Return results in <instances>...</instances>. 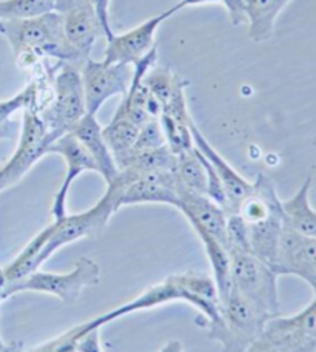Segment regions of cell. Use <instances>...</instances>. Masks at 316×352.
Returning <instances> with one entry per match:
<instances>
[{
	"label": "cell",
	"mask_w": 316,
	"mask_h": 352,
	"mask_svg": "<svg viewBox=\"0 0 316 352\" xmlns=\"http://www.w3.org/2000/svg\"><path fill=\"white\" fill-rule=\"evenodd\" d=\"M49 153L62 156L67 166L65 176H63L59 190L54 195L52 206L53 219H60L67 217V199L74 179L84 172H98V166L91 155L87 152V148L71 133H67L56 140L48 148L47 155Z\"/></svg>",
	"instance_id": "15"
},
{
	"label": "cell",
	"mask_w": 316,
	"mask_h": 352,
	"mask_svg": "<svg viewBox=\"0 0 316 352\" xmlns=\"http://www.w3.org/2000/svg\"><path fill=\"white\" fill-rule=\"evenodd\" d=\"M166 144L167 141H166V136H163L159 119H155V121H150L145 125H142L141 130H139V136L135 146V155L145 152V150H153L157 147H162L166 146Z\"/></svg>",
	"instance_id": "28"
},
{
	"label": "cell",
	"mask_w": 316,
	"mask_h": 352,
	"mask_svg": "<svg viewBox=\"0 0 316 352\" xmlns=\"http://www.w3.org/2000/svg\"><path fill=\"white\" fill-rule=\"evenodd\" d=\"M172 301H185L202 312L205 322H216L219 318V297L214 280L207 274L188 270L184 274L168 275L161 283L150 286L139 297L126 301L122 306L110 312H105L93 320L82 323V334L91 329H100L115 320L128 316L133 312L148 311L156 306H162Z\"/></svg>",
	"instance_id": "2"
},
{
	"label": "cell",
	"mask_w": 316,
	"mask_h": 352,
	"mask_svg": "<svg viewBox=\"0 0 316 352\" xmlns=\"http://www.w3.org/2000/svg\"><path fill=\"white\" fill-rule=\"evenodd\" d=\"M2 25V36L10 42L19 67H33L41 59L84 64L80 54L67 41L62 17L56 11L22 21H3Z\"/></svg>",
	"instance_id": "3"
},
{
	"label": "cell",
	"mask_w": 316,
	"mask_h": 352,
	"mask_svg": "<svg viewBox=\"0 0 316 352\" xmlns=\"http://www.w3.org/2000/svg\"><path fill=\"white\" fill-rule=\"evenodd\" d=\"M144 84L148 88V91L159 100L162 107L173 98V94L179 88H187L188 85L185 79L162 67H151L145 74Z\"/></svg>",
	"instance_id": "23"
},
{
	"label": "cell",
	"mask_w": 316,
	"mask_h": 352,
	"mask_svg": "<svg viewBox=\"0 0 316 352\" xmlns=\"http://www.w3.org/2000/svg\"><path fill=\"white\" fill-rule=\"evenodd\" d=\"M176 156L178 160H176L174 176L178 187L207 197V170L198 150L193 147L190 152Z\"/></svg>",
	"instance_id": "22"
},
{
	"label": "cell",
	"mask_w": 316,
	"mask_h": 352,
	"mask_svg": "<svg viewBox=\"0 0 316 352\" xmlns=\"http://www.w3.org/2000/svg\"><path fill=\"white\" fill-rule=\"evenodd\" d=\"M85 109L88 115L96 116L106 100L113 96H125L133 78V65L110 64L88 58L82 68Z\"/></svg>",
	"instance_id": "11"
},
{
	"label": "cell",
	"mask_w": 316,
	"mask_h": 352,
	"mask_svg": "<svg viewBox=\"0 0 316 352\" xmlns=\"http://www.w3.org/2000/svg\"><path fill=\"white\" fill-rule=\"evenodd\" d=\"M56 12L60 14L65 37L84 62L90 58L94 43L104 30L88 0H56Z\"/></svg>",
	"instance_id": "13"
},
{
	"label": "cell",
	"mask_w": 316,
	"mask_h": 352,
	"mask_svg": "<svg viewBox=\"0 0 316 352\" xmlns=\"http://www.w3.org/2000/svg\"><path fill=\"white\" fill-rule=\"evenodd\" d=\"M251 346L258 352H316V298L292 317L270 318Z\"/></svg>",
	"instance_id": "8"
},
{
	"label": "cell",
	"mask_w": 316,
	"mask_h": 352,
	"mask_svg": "<svg viewBox=\"0 0 316 352\" xmlns=\"http://www.w3.org/2000/svg\"><path fill=\"white\" fill-rule=\"evenodd\" d=\"M178 197V210L188 219L196 235L205 234L224 244L227 249V219H229V215L223 207L205 195L188 192L179 187Z\"/></svg>",
	"instance_id": "16"
},
{
	"label": "cell",
	"mask_w": 316,
	"mask_h": 352,
	"mask_svg": "<svg viewBox=\"0 0 316 352\" xmlns=\"http://www.w3.org/2000/svg\"><path fill=\"white\" fill-rule=\"evenodd\" d=\"M82 336L84 334H82L80 324H78L69 331L63 332L59 337L53 338V340L42 343L39 346L30 349L28 352H76L78 342Z\"/></svg>",
	"instance_id": "29"
},
{
	"label": "cell",
	"mask_w": 316,
	"mask_h": 352,
	"mask_svg": "<svg viewBox=\"0 0 316 352\" xmlns=\"http://www.w3.org/2000/svg\"><path fill=\"white\" fill-rule=\"evenodd\" d=\"M270 318L250 300L230 287L227 297L219 300V318L205 322L207 337L221 344L219 352H245L259 336Z\"/></svg>",
	"instance_id": "4"
},
{
	"label": "cell",
	"mask_w": 316,
	"mask_h": 352,
	"mask_svg": "<svg viewBox=\"0 0 316 352\" xmlns=\"http://www.w3.org/2000/svg\"><path fill=\"white\" fill-rule=\"evenodd\" d=\"M159 352H184V346L179 340H170L163 344V348Z\"/></svg>",
	"instance_id": "35"
},
{
	"label": "cell",
	"mask_w": 316,
	"mask_h": 352,
	"mask_svg": "<svg viewBox=\"0 0 316 352\" xmlns=\"http://www.w3.org/2000/svg\"><path fill=\"white\" fill-rule=\"evenodd\" d=\"M52 98L41 107V119L53 142L69 133L87 115L84 85L78 67L68 62H58L52 70Z\"/></svg>",
	"instance_id": "5"
},
{
	"label": "cell",
	"mask_w": 316,
	"mask_h": 352,
	"mask_svg": "<svg viewBox=\"0 0 316 352\" xmlns=\"http://www.w3.org/2000/svg\"><path fill=\"white\" fill-rule=\"evenodd\" d=\"M106 193L115 203L116 212L131 204H168L178 209V182L174 172H136L133 168L119 170L106 184Z\"/></svg>",
	"instance_id": "7"
},
{
	"label": "cell",
	"mask_w": 316,
	"mask_h": 352,
	"mask_svg": "<svg viewBox=\"0 0 316 352\" xmlns=\"http://www.w3.org/2000/svg\"><path fill=\"white\" fill-rule=\"evenodd\" d=\"M99 281V264L88 256H82L76 261L74 269L65 274L42 272L41 269L36 270L11 289L10 297L21 292H39L53 295V297L62 300L63 303L71 305L79 300L84 289L96 286Z\"/></svg>",
	"instance_id": "9"
},
{
	"label": "cell",
	"mask_w": 316,
	"mask_h": 352,
	"mask_svg": "<svg viewBox=\"0 0 316 352\" xmlns=\"http://www.w3.org/2000/svg\"><path fill=\"white\" fill-rule=\"evenodd\" d=\"M176 160L178 156L166 144L162 147L136 153L125 168H133L136 172H174Z\"/></svg>",
	"instance_id": "25"
},
{
	"label": "cell",
	"mask_w": 316,
	"mask_h": 352,
	"mask_svg": "<svg viewBox=\"0 0 316 352\" xmlns=\"http://www.w3.org/2000/svg\"><path fill=\"white\" fill-rule=\"evenodd\" d=\"M190 130H192L194 148L210 162L213 170L216 172L221 182H223L227 199L225 213L227 215H233V213H236L239 204L247 198L253 184L245 178H242V176L239 175L235 168L216 152V150H214L212 144L207 141V138L202 135V131L198 129V125L194 124V121L190 122Z\"/></svg>",
	"instance_id": "17"
},
{
	"label": "cell",
	"mask_w": 316,
	"mask_h": 352,
	"mask_svg": "<svg viewBox=\"0 0 316 352\" xmlns=\"http://www.w3.org/2000/svg\"><path fill=\"white\" fill-rule=\"evenodd\" d=\"M99 331L100 329H91L82 336L78 342L76 352H104L102 344H100Z\"/></svg>",
	"instance_id": "31"
},
{
	"label": "cell",
	"mask_w": 316,
	"mask_h": 352,
	"mask_svg": "<svg viewBox=\"0 0 316 352\" xmlns=\"http://www.w3.org/2000/svg\"><path fill=\"white\" fill-rule=\"evenodd\" d=\"M91 5V8L96 12V16L100 22V27L104 30V36L106 41H110L111 37H115V31L111 28L110 22V2L111 0H88Z\"/></svg>",
	"instance_id": "30"
},
{
	"label": "cell",
	"mask_w": 316,
	"mask_h": 352,
	"mask_svg": "<svg viewBox=\"0 0 316 352\" xmlns=\"http://www.w3.org/2000/svg\"><path fill=\"white\" fill-rule=\"evenodd\" d=\"M53 141L45 124L34 110H25L16 152L0 167V192L16 186L37 161L47 155Z\"/></svg>",
	"instance_id": "10"
},
{
	"label": "cell",
	"mask_w": 316,
	"mask_h": 352,
	"mask_svg": "<svg viewBox=\"0 0 316 352\" xmlns=\"http://www.w3.org/2000/svg\"><path fill=\"white\" fill-rule=\"evenodd\" d=\"M69 133L87 148V152L91 155V158L96 162L98 173L102 176L106 184H110V182L117 176L119 168L115 160H113V155L109 146H106V142L104 140L102 127H100V124L98 122L96 116L88 115L87 113V115L74 125Z\"/></svg>",
	"instance_id": "18"
},
{
	"label": "cell",
	"mask_w": 316,
	"mask_h": 352,
	"mask_svg": "<svg viewBox=\"0 0 316 352\" xmlns=\"http://www.w3.org/2000/svg\"><path fill=\"white\" fill-rule=\"evenodd\" d=\"M0 352H23V342L14 340L8 343L0 336Z\"/></svg>",
	"instance_id": "33"
},
{
	"label": "cell",
	"mask_w": 316,
	"mask_h": 352,
	"mask_svg": "<svg viewBox=\"0 0 316 352\" xmlns=\"http://www.w3.org/2000/svg\"><path fill=\"white\" fill-rule=\"evenodd\" d=\"M193 119L190 118L188 121H179V119L170 118L166 115L159 116V122L166 136L167 146L174 155H181L193 150V138L192 130H190V122Z\"/></svg>",
	"instance_id": "27"
},
{
	"label": "cell",
	"mask_w": 316,
	"mask_h": 352,
	"mask_svg": "<svg viewBox=\"0 0 316 352\" xmlns=\"http://www.w3.org/2000/svg\"><path fill=\"white\" fill-rule=\"evenodd\" d=\"M12 136H14V122L0 124V141L12 140Z\"/></svg>",
	"instance_id": "34"
},
{
	"label": "cell",
	"mask_w": 316,
	"mask_h": 352,
	"mask_svg": "<svg viewBox=\"0 0 316 352\" xmlns=\"http://www.w3.org/2000/svg\"><path fill=\"white\" fill-rule=\"evenodd\" d=\"M185 6H196V5H205V3H218L221 0H181Z\"/></svg>",
	"instance_id": "36"
},
{
	"label": "cell",
	"mask_w": 316,
	"mask_h": 352,
	"mask_svg": "<svg viewBox=\"0 0 316 352\" xmlns=\"http://www.w3.org/2000/svg\"><path fill=\"white\" fill-rule=\"evenodd\" d=\"M187 6L179 2L172 8L159 12V14L148 19L142 23H139L130 31L122 34H115L110 41H106L105 50V62L110 64H124V65H135L147 54L151 48L156 47L155 34L157 28L167 21L173 17L176 12L182 11Z\"/></svg>",
	"instance_id": "12"
},
{
	"label": "cell",
	"mask_w": 316,
	"mask_h": 352,
	"mask_svg": "<svg viewBox=\"0 0 316 352\" xmlns=\"http://www.w3.org/2000/svg\"><path fill=\"white\" fill-rule=\"evenodd\" d=\"M2 31H3V25H2V21H0V34H2Z\"/></svg>",
	"instance_id": "37"
},
{
	"label": "cell",
	"mask_w": 316,
	"mask_h": 352,
	"mask_svg": "<svg viewBox=\"0 0 316 352\" xmlns=\"http://www.w3.org/2000/svg\"><path fill=\"white\" fill-rule=\"evenodd\" d=\"M230 281L232 289L250 300L270 317L281 316L278 275L267 263L249 250L230 248Z\"/></svg>",
	"instance_id": "6"
},
{
	"label": "cell",
	"mask_w": 316,
	"mask_h": 352,
	"mask_svg": "<svg viewBox=\"0 0 316 352\" xmlns=\"http://www.w3.org/2000/svg\"><path fill=\"white\" fill-rule=\"evenodd\" d=\"M56 11V0H0V21H22Z\"/></svg>",
	"instance_id": "24"
},
{
	"label": "cell",
	"mask_w": 316,
	"mask_h": 352,
	"mask_svg": "<svg viewBox=\"0 0 316 352\" xmlns=\"http://www.w3.org/2000/svg\"><path fill=\"white\" fill-rule=\"evenodd\" d=\"M224 3L227 12H229L230 22L238 27L245 22V11H244V0H221Z\"/></svg>",
	"instance_id": "32"
},
{
	"label": "cell",
	"mask_w": 316,
	"mask_h": 352,
	"mask_svg": "<svg viewBox=\"0 0 316 352\" xmlns=\"http://www.w3.org/2000/svg\"><path fill=\"white\" fill-rule=\"evenodd\" d=\"M312 178L307 176L292 198L282 201L284 223L296 234L316 240V209L311 204Z\"/></svg>",
	"instance_id": "19"
},
{
	"label": "cell",
	"mask_w": 316,
	"mask_h": 352,
	"mask_svg": "<svg viewBox=\"0 0 316 352\" xmlns=\"http://www.w3.org/2000/svg\"><path fill=\"white\" fill-rule=\"evenodd\" d=\"M273 270L278 275H295L304 280L316 298V240L296 234L284 226Z\"/></svg>",
	"instance_id": "14"
},
{
	"label": "cell",
	"mask_w": 316,
	"mask_h": 352,
	"mask_svg": "<svg viewBox=\"0 0 316 352\" xmlns=\"http://www.w3.org/2000/svg\"><path fill=\"white\" fill-rule=\"evenodd\" d=\"M292 0H244L249 37L253 42H265L275 33L276 21Z\"/></svg>",
	"instance_id": "20"
},
{
	"label": "cell",
	"mask_w": 316,
	"mask_h": 352,
	"mask_svg": "<svg viewBox=\"0 0 316 352\" xmlns=\"http://www.w3.org/2000/svg\"><path fill=\"white\" fill-rule=\"evenodd\" d=\"M113 213H116L115 203L110 195L105 192L104 197L91 209L54 219L52 224L42 229L8 266L2 267L3 300L10 298L11 289L27 278L28 275L39 270L43 263L52 258L56 250L65 248L80 238L100 234L109 224Z\"/></svg>",
	"instance_id": "1"
},
{
	"label": "cell",
	"mask_w": 316,
	"mask_h": 352,
	"mask_svg": "<svg viewBox=\"0 0 316 352\" xmlns=\"http://www.w3.org/2000/svg\"><path fill=\"white\" fill-rule=\"evenodd\" d=\"M41 96V82L39 80H31L16 96L0 100V124L11 122V116L19 110H39L42 99Z\"/></svg>",
	"instance_id": "26"
},
{
	"label": "cell",
	"mask_w": 316,
	"mask_h": 352,
	"mask_svg": "<svg viewBox=\"0 0 316 352\" xmlns=\"http://www.w3.org/2000/svg\"><path fill=\"white\" fill-rule=\"evenodd\" d=\"M139 130H141L139 125L119 116H113L110 124L102 129L104 140L119 170L128 166L133 155H135Z\"/></svg>",
	"instance_id": "21"
}]
</instances>
